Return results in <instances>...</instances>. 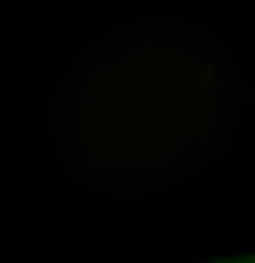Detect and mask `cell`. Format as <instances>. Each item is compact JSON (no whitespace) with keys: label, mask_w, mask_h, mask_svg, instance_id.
Returning a JSON list of instances; mask_svg holds the SVG:
<instances>
[]
</instances>
